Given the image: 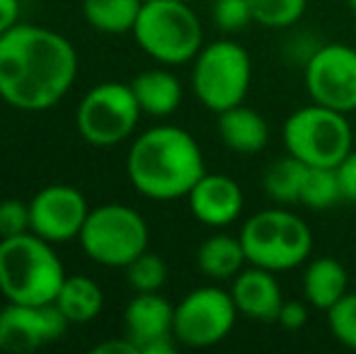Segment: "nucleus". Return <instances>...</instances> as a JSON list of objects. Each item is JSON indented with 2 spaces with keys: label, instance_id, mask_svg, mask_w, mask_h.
Masks as SVG:
<instances>
[{
  "label": "nucleus",
  "instance_id": "f257e3e1",
  "mask_svg": "<svg viewBox=\"0 0 356 354\" xmlns=\"http://www.w3.org/2000/svg\"><path fill=\"white\" fill-rule=\"evenodd\" d=\"M78 78V51L63 34L17 22L0 34V99L19 112L56 107Z\"/></svg>",
  "mask_w": 356,
  "mask_h": 354
},
{
  "label": "nucleus",
  "instance_id": "f03ea898",
  "mask_svg": "<svg viewBox=\"0 0 356 354\" xmlns=\"http://www.w3.org/2000/svg\"><path fill=\"white\" fill-rule=\"evenodd\" d=\"M207 172L197 138L182 127L160 124L143 131L127 156V175L138 194L155 202L187 197Z\"/></svg>",
  "mask_w": 356,
  "mask_h": 354
},
{
  "label": "nucleus",
  "instance_id": "7ed1b4c3",
  "mask_svg": "<svg viewBox=\"0 0 356 354\" xmlns=\"http://www.w3.org/2000/svg\"><path fill=\"white\" fill-rule=\"evenodd\" d=\"M66 269L54 243L37 233L0 238V293L13 303H54Z\"/></svg>",
  "mask_w": 356,
  "mask_h": 354
},
{
  "label": "nucleus",
  "instance_id": "20e7f679",
  "mask_svg": "<svg viewBox=\"0 0 356 354\" xmlns=\"http://www.w3.org/2000/svg\"><path fill=\"white\" fill-rule=\"evenodd\" d=\"M131 34L143 54L165 66L194 61L204 47V27L197 13L179 0H143Z\"/></svg>",
  "mask_w": 356,
  "mask_h": 354
},
{
  "label": "nucleus",
  "instance_id": "39448f33",
  "mask_svg": "<svg viewBox=\"0 0 356 354\" xmlns=\"http://www.w3.org/2000/svg\"><path fill=\"white\" fill-rule=\"evenodd\" d=\"M248 265L269 272H289L308 262L313 252L310 226L286 207L264 209L250 216L240 228Z\"/></svg>",
  "mask_w": 356,
  "mask_h": 354
},
{
  "label": "nucleus",
  "instance_id": "423d86ee",
  "mask_svg": "<svg viewBox=\"0 0 356 354\" xmlns=\"http://www.w3.org/2000/svg\"><path fill=\"white\" fill-rule=\"evenodd\" d=\"M148 223L127 204H102L90 209L78 243L92 262L124 269L148 250Z\"/></svg>",
  "mask_w": 356,
  "mask_h": 354
},
{
  "label": "nucleus",
  "instance_id": "0eeeda50",
  "mask_svg": "<svg viewBox=\"0 0 356 354\" xmlns=\"http://www.w3.org/2000/svg\"><path fill=\"white\" fill-rule=\"evenodd\" d=\"M282 136L286 153L305 166L337 168L354 151V131L347 114L318 102L289 114Z\"/></svg>",
  "mask_w": 356,
  "mask_h": 354
},
{
  "label": "nucleus",
  "instance_id": "6e6552de",
  "mask_svg": "<svg viewBox=\"0 0 356 354\" xmlns=\"http://www.w3.org/2000/svg\"><path fill=\"white\" fill-rule=\"evenodd\" d=\"M192 66V90L211 112L243 104L252 83V61L245 47L230 39L204 44Z\"/></svg>",
  "mask_w": 356,
  "mask_h": 354
},
{
  "label": "nucleus",
  "instance_id": "1a4fd4ad",
  "mask_svg": "<svg viewBox=\"0 0 356 354\" xmlns=\"http://www.w3.org/2000/svg\"><path fill=\"white\" fill-rule=\"evenodd\" d=\"M141 107L131 83H97L83 95L75 112V127L83 141L97 148H112L124 143L138 127Z\"/></svg>",
  "mask_w": 356,
  "mask_h": 354
},
{
  "label": "nucleus",
  "instance_id": "9d476101",
  "mask_svg": "<svg viewBox=\"0 0 356 354\" xmlns=\"http://www.w3.org/2000/svg\"><path fill=\"white\" fill-rule=\"evenodd\" d=\"M238 316L230 291L220 287H199L175 306L172 332L184 347H213L230 335Z\"/></svg>",
  "mask_w": 356,
  "mask_h": 354
},
{
  "label": "nucleus",
  "instance_id": "9b49d317",
  "mask_svg": "<svg viewBox=\"0 0 356 354\" xmlns=\"http://www.w3.org/2000/svg\"><path fill=\"white\" fill-rule=\"evenodd\" d=\"M305 90L310 99L337 112H356V49L325 44L305 61Z\"/></svg>",
  "mask_w": 356,
  "mask_h": 354
},
{
  "label": "nucleus",
  "instance_id": "f8f14e48",
  "mask_svg": "<svg viewBox=\"0 0 356 354\" xmlns=\"http://www.w3.org/2000/svg\"><path fill=\"white\" fill-rule=\"evenodd\" d=\"M71 323L56 303H13L0 308V352L29 354L61 340Z\"/></svg>",
  "mask_w": 356,
  "mask_h": 354
},
{
  "label": "nucleus",
  "instance_id": "ddd939ff",
  "mask_svg": "<svg viewBox=\"0 0 356 354\" xmlns=\"http://www.w3.org/2000/svg\"><path fill=\"white\" fill-rule=\"evenodd\" d=\"M88 214V199L71 184H49V187L39 189L29 202L32 233L42 236L54 246L78 238Z\"/></svg>",
  "mask_w": 356,
  "mask_h": 354
},
{
  "label": "nucleus",
  "instance_id": "4468645a",
  "mask_svg": "<svg viewBox=\"0 0 356 354\" xmlns=\"http://www.w3.org/2000/svg\"><path fill=\"white\" fill-rule=\"evenodd\" d=\"M189 211L209 228H225L243 214L245 194L233 177L220 172H204L187 194Z\"/></svg>",
  "mask_w": 356,
  "mask_h": 354
},
{
  "label": "nucleus",
  "instance_id": "2eb2a0df",
  "mask_svg": "<svg viewBox=\"0 0 356 354\" xmlns=\"http://www.w3.org/2000/svg\"><path fill=\"white\" fill-rule=\"evenodd\" d=\"M230 296H233L240 316L259 323H277L284 303L282 284L277 282V272H269V269L254 265L243 267L235 274Z\"/></svg>",
  "mask_w": 356,
  "mask_h": 354
},
{
  "label": "nucleus",
  "instance_id": "dca6fc26",
  "mask_svg": "<svg viewBox=\"0 0 356 354\" xmlns=\"http://www.w3.org/2000/svg\"><path fill=\"white\" fill-rule=\"evenodd\" d=\"M172 328L175 306L160 291L136 293L124 308V335L136 342L138 352L160 337H172Z\"/></svg>",
  "mask_w": 356,
  "mask_h": 354
},
{
  "label": "nucleus",
  "instance_id": "f3484780",
  "mask_svg": "<svg viewBox=\"0 0 356 354\" xmlns=\"http://www.w3.org/2000/svg\"><path fill=\"white\" fill-rule=\"evenodd\" d=\"M218 136L230 151L252 156L267 148L269 143V124L257 109L248 104H235L230 109L218 112Z\"/></svg>",
  "mask_w": 356,
  "mask_h": 354
},
{
  "label": "nucleus",
  "instance_id": "a211bd4d",
  "mask_svg": "<svg viewBox=\"0 0 356 354\" xmlns=\"http://www.w3.org/2000/svg\"><path fill=\"white\" fill-rule=\"evenodd\" d=\"M349 293V274L334 257H313L303 272V296L310 306L327 313Z\"/></svg>",
  "mask_w": 356,
  "mask_h": 354
},
{
  "label": "nucleus",
  "instance_id": "6ab92c4d",
  "mask_svg": "<svg viewBox=\"0 0 356 354\" xmlns=\"http://www.w3.org/2000/svg\"><path fill=\"white\" fill-rule=\"evenodd\" d=\"M131 90L141 112L150 117H170L182 104V83L175 73L165 68H150V71L138 73L131 81Z\"/></svg>",
  "mask_w": 356,
  "mask_h": 354
},
{
  "label": "nucleus",
  "instance_id": "aec40b11",
  "mask_svg": "<svg viewBox=\"0 0 356 354\" xmlns=\"http://www.w3.org/2000/svg\"><path fill=\"white\" fill-rule=\"evenodd\" d=\"M54 303L71 325H85L102 313L104 293L95 279L85 274H66Z\"/></svg>",
  "mask_w": 356,
  "mask_h": 354
},
{
  "label": "nucleus",
  "instance_id": "412c9836",
  "mask_svg": "<svg viewBox=\"0 0 356 354\" xmlns=\"http://www.w3.org/2000/svg\"><path fill=\"white\" fill-rule=\"evenodd\" d=\"M245 265H248V257H245L240 236L235 238L228 233H216V236H209L197 250L199 272L216 282L233 279Z\"/></svg>",
  "mask_w": 356,
  "mask_h": 354
},
{
  "label": "nucleus",
  "instance_id": "4be33fe9",
  "mask_svg": "<svg viewBox=\"0 0 356 354\" xmlns=\"http://www.w3.org/2000/svg\"><path fill=\"white\" fill-rule=\"evenodd\" d=\"M143 0H83V17L102 34L134 32Z\"/></svg>",
  "mask_w": 356,
  "mask_h": 354
},
{
  "label": "nucleus",
  "instance_id": "5701e85b",
  "mask_svg": "<svg viewBox=\"0 0 356 354\" xmlns=\"http://www.w3.org/2000/svg\"><path fill=\"white\" fill-rule=\"evenodd\" d=\"M305 175V163L286 153L284 158L274 161L264 172V192L279 207L300 204V184Z\"/></svg>",
  "mask_w": 356,
  "mask_h": 354
},
{
  "label": "nucleus",
  "instance_id": "b1692460",
  "mask_svg": "<svg viewBox=\"0 0 356 354\" xmlns=\"http://www.w3.org/2000/svg\"><path fill=\"white\" fill-rule=\"evenodd\" d=\"M339 202H344V197L337 168L305 166L303 184H300V204L315 209V211H323Z\"/></svg>",
  "mask_w": 356,
  "mask_h": 354
},
{
  "label": "nucleus",
  "instance_id": "393cba45",
  "mask_svg": "<svg viewBox=\"0 0 356 354\" xmlns=\"http://www.w3.org/2000/svg\"><path fill=\"white\" fill-rule=\"evenodd\" d=\"M252 19L267 29H286L303 17L308 0H250Z\"/></svg>",
  "mask_w": 356,
  "mask_h": 354
},
{
  "label": "nucleus",
  "instance_id": "a878e982",
  "mask_svg": "<svg viewBox=\"0 0 356 354\" xmlns=\"http://www.w3.org/2000/svg\"><path fill=\"white\" fill-rule=\"evenodd\" d=\"M124 272H127V284L136 293L160 291L168 282V265L163 257L150 250H145L131 265L124 267Z\"/></svg>",
  "mask_w": 356,
  "mask_h": 354
},
{
  "label": "nucleus",
  "instance_id": "bb28decb",
  "mask_svg": "<svg viewBox=\"0 0 356 354\" xmlns=\"http://www.w3.org/2000/svg\"><path fill=\"white\" fill-rule=\"evenodd\" d=\"M327 325L334 340L356 352V291H349L330 308Z\"/></svg>",
  "mask_w": 356,
  "mask_h": 354
},
{
  "label": "nucleus",
  "instance_id": "cd10ccee",
  "mask_svg": "<svg viewBox=\"0 0 356 354\" xmlns=\"http://www.w3.org/2000/svg\"><path fill=\"white\" fill-rule=\"evenodd\" d=\"M213 22L223 32H240L252 19L250 0H213Z\"/></svg>",
  "mask_w": 356,
  "mask_h": 354
},
{
  "label": "nucleus",
  "instance_id": "c85d7f7f",
  "mask_svg": "<svg viewBox=\"0 0 356 354\" xmlns=\"http://www.w3.org/2000/svg\"><path fill=\"white\" fill-rule=\"evenodd\" d=\"M32 231V218H29V202L19 199H3L0 202V238L22 236Z\"/></svg>",
  "mask_w": 356,
  "mask_h": 354
},
{
  "label": "nucleus",
  "instance_id": "c756f323",
  "mask_svg": "<svg viewBox=\"0 0 356 354\" xmlns=\"http://www.w3.org/2000/svg\"><path fill=\"white\" fill-rule=\"evenodd\" d=\"M277 323L286 330H300V328L308 323V308L300 301H286L282 303V311H279Z\"/></svg>",
  "mask_w": 356,
  "mask_h": 354
},
{
  "label": "nucleus",
  "instance_id": "7c9ffc66",
  "mask_svg": "<svg viewBox=\"0 0 356 354\" xmlns=\"http://www.w3.org/2000/svg\"><path fill=\"white\" fill-rule=\"evenodd\" d=\"M337 175H339V184H342L344 202L356 204V151H352L342 163H339Z\"/></svg>",
  "mask_w": 356,
  "mask_h": 354
},
{
  "label": "nucleus",
  "instance_id": "2f4dec72",
  "mask_svg": "<svg viewBox=\"0 0 356 354\" xmlns=\"http://www.w3.org/2000/svg\"><path fill=\"white\" fill-rule=\"evenodd\" d=\"M95 354H141L136 347V342L129 340L127 335L117 337V340H104L97 347H92Z\"/></svg>",
  "mask_w": 356,
  "mask_h": 354
},
{
  "label": "nucleus",
  "instance_id": "473e14b6",
  "mask_svg": "<svg viewBox=\"0 0 356 354\" xmlns=\"http://www.w3.org/2000/svg\"><path fill=\"white\" fill-rule=\"evenodd\" d=\"M19 22V0H0V34Z\"/></svg>",
  "mask_w": 356,
  "mask_h": 354
},
{
  "label": "nucleus",
  "instance_id": "72a5a7b5",
  "mask_svg": "<svg viewBox=\"0 0 356 354\" xmlns=\"http://www.w3.org/2000/svg\"><path fill=\"white\" fill-rule=\"evenodd\" d=\"M347 5H349V10L356 15V0H347Z\"/></svg>",
  "mask_w": 356,
  "mask_h": 354
},
{
  "label": "nucleus",
  "instance_id": "f704fd0d",
  "mask_svg": "<svg viewBox=\"0 0 356 354\" xmlns=\"http://www.w3.org/2000/svg\"><path fill=\"white\" fill-rule=\"evenodd\" d=\"M179 3H192V0H179Z\"/></svg>",
  "mask_w": 356,
  "mask_h": 354
},
{
  "label": "nucleus",
  "instance_id": "c9c22d12",
  "mask_svg": "<svg viewBox=\"0 0 356 354\" xmlns=\"http://www.w3.org/2000/svg\"><path fill=\"white\" fill-rule=\"evenodd\" d=\"M0 296H3V293H0Z\"/></svg>",
  "mask_w": 356,
  "mask_h": 354
}]
</instances>
